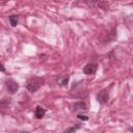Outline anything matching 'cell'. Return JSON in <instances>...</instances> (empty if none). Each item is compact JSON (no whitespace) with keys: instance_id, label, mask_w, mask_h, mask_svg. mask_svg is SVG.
<instances>
[{"instance_id":"obj_1","label":"cell","mask_w":133,"mask_h":133,"mask_svg":"<svg viewBox=\"0 0 133 133\" xmlns=\"http://www.w3.org/2000/svg\"><path fill=\"white\" fill-rule=\"evenodd\" d=\"M43 84H44V78L37 77V76H33V77H31V78H29L27 80L26 88L30 92H35L41 88V86Z\"/></svg>"},{"instance_id":"obj_2","label":"cell","mask_w":133,"mask_h":133,"mask_svg":"<svg viewBox=\"0 0 133 133\" xmlns=\"http://www.w3.org/2000/svg\"><path fill=\"white\" fill-rule=\"evenodd\" d=\"M5 85H6V88L8 90L9 94H16L19 89V84L17 81H15L12 78H7L5 80Z\"/></svg>"},{"instance_id":"obj_3","label":"cell","mask_w":133,"mask_h":133,"mask_svg":"<svg viewBox=\"0 0 133 133\" xmlns=\"http://www.w3.org/2000/svg\"><path fill=\"white\" fill-rule=\"evenodd\" d=\"M109 99V94L106 89H102L97 94V100L101 104H106Z\"/></svg>"},{"instance_id":"obj_4","label":"cell","mask_w":133,"mask_h":133,"mask_svg":"<svg viewBox=\"0 0 133 133\" xmlns=\"http://www.w3.org/2000/svg\"><path fill=\"white\" fill-rule=\"evenodd\" d=\"M97 70H98V64L94 63V62H90V63H87L83 68V73L86 74V75H94V74H96Z\"/></svg>"},{"instance_id":"obj_5","label":"cell","mask_w":133,"mask_h":133,"mask_svg":"<svg viewBox=\"0 0 133 133\" xmlns=\"http://www.w3.org/2000/svg\"><path fill=\"white\" fill-rule=\"evenodd\" d=\"M69 79H70V76L69 75H62V76H59L57 79H56V83L58 86H66V84L69 83Z\"/></svg>"},{"instance_id":"obj_6","label":"cell","mask_w":133,"mask_h":133,"mask_svg":"<svg viewBox=\"0 0 133 133\" xmlns=\"http://www.w3.org/2000/svg\"><path fill=\"white\" fill-rule=\"evenodd\" d=\"M45 114H46V109L43 108V107L39 106V105L36 106L35 111H34V115H35V117L38 118V119H41V118H43V117L45 116Z\"/></svg>"},{"instance_id":"obj_7","label":"cell","mask_w":133,"mask_h":133,"mask_svg":"<svg viewBox=\"0 0 133 133\" xmlns=\"http://www.w3.org/2000/svg\"><path fill=\"white\" fill-rule=\"evenodd\" d=\"M80 128H81V125L80 124H76L75 126H72V127L68 128L66 130H64L62 133H76L77 130H79Z\"/></svg>"},{"instance_id":"obj_8","label":"cell","mask_w":133,"mask_h":133,"mask_svg":"<svg viewBox=\"0 0 133 133\" xmlns=\"http://www.w3.org/2000/svg\"><path fill=\"white\" fill-rule=\"evenodd\" d=\"M8 20H9V23L12 27H16L19 23V17L18 16H9L8 17Z\"/></svg>"},{"instance_id":"obj_9","label":"cell","mask_w":133,"mask_h":133,"mask_svg":"<svg viewBox=\"0 0 133 133\" xmlns=\"http://www.w3.org/2000/svg\"><path fill=\"white\" fill-rule=\"evenodd\" d=\"M75 107V110H86L87 109V106L83 103V102H80V103H76L74 105Z\"/></svg>"},{"instance_id":"obj_10","label":"cell","mask_w":133,"mask_h":133,"mask_svg":"<svg viewBox=\"0 0 133 133\" xmlns=\"http://www.w3.org/2000/svg\"><path fill=\"white\" fill-rule=\"evenodd\" d=\"M77 117H78L79 119H81V121H88V116L85 115V114H81V113H79V114H77Z\"/></svg>"},{"instance_id":"obj_11","label":"cell","mask_w":133,"mask_h":133,"mask_svg":"<svg viewBox=\"0 0 133 133\" xmlns=\"http://www.w3.org/2000/svg\"><path fill=\"white\" fill-rule=\"evenodd\" d=\"M1 72H2V73H4V72H5V69H4L3 63H1Z\"/></svg>"},{"instance_id":"obj_12","label":"cell","mask_w":133,"mask_h":133,"mask_svg":"<svg viewBox=\"0 0 133 133\" xmlns=\"http://www.w3.org/2000/svg\"><path fill=\"white\" fill-rule=\"evenodd\" d=\"M128 130H129V131H130L131 133H133V127H130V128H129Z\"/></svg>"},{"instance_id":"obj_13","label":"cell","mask_w":133,"mask_h":133,"mask_svg":"<svg viewBox=\"0 0 133 133\" xmlns=\"http://www.w3.org/2000/svg\"><path fill=\"white\" fill-rule=\"evenodd\" d=\"M20 133H29V132H25V131H23V132H20Z\"/></svg>"}]
</instances>
